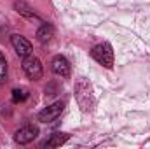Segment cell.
<instances>
[{
  "mask_svg": "<svg viewBox=\"0 0 150 149\" xmlns=\"http://www.w3.org/2000/svg\"><path fill=\"white\" fill-rule=\"evenodd\" d=\"M37 135H38L37 126H33V125H25V126H21V128L14 133V140H16L18 144H28V142H32L33 139H37Z\"/></svg>",
  "mask_w": 150,
  "mask_h": 149,
  "instance_id": "obj_5",
  "label": "cell"
},
{
  "mask_svg": "<svg viewBox=\"0 0 150 149\" xmlns=\"http://www.w3.org/2000/svg\"><path fill=\"white\" fill-rule=\"evenodd\" d=\"M91 56L103 67L107 69H112L113 65V51H112V46L108 42H103V44H98L91 49Z\"/></svg>",
  "mask_w": 150,
  "mask_h": 149,
  "instance_id": "obj_2",
  "label": "cell"
},
{
  "mask_svg": "<svg viewBox=\"0 0 150 149\" xmlns=\"http://www.w3.org/2000/svg\"><path fill=\"white\" fill-rule=\"evenodd\" d=\"M5 75H7V62H5L4 54L0 53V81H4Z\"/></svg>",
  "mask_w": 150,
  "mask_h": 149,
  "instance_id": "obj_12",
  "label": "cell"
},
{
  "mask_svg": "<svg viewBox=\"0 0 150 149\" xmlns=\"http://www.w3.org/2000/svg\"><path fill=\"white\" fill-rule=\"evenodd\" d=\"M28 97H30V93H28L26 88H16V90L12 91V100H14V102H25Z\"/></svg>",
  "mask_w": 150,
  "mask_h": 149,
  "instance_id": "obj_11",
  "label": "cell"
},
{
  "mask_svg": "<svg viewBox=\"0 0 150 149\" xmlns=\"http://www.w3.org/2000/svg\"><path fill=\"white\" fill-rule=\"evenodd\" d=\"M11 44H12L14 51H16L21 58H23V56L32 54V44H30L25 37H21V35L14 34V35H11Z\"/></svg>",
  "mask_w": 150,
  "mask_h": 149,
  "instance_id": "obj_7",
  "label": "cell"
},
{
  "mask_svg": "<svg viewBox=\"0 0 150 149\" xmlns=\"http://www.w3.org/2000/svg\"><path fill=\"white\" fill-rule=\"evenodd\" d=\"M23 70H25V74L28 75L30 79H33V81H37L42 77V63H40V60H38L37 56H33V54H28V56H23Z\"/></svg>",
  "mask_w": 150,
  "mask_h": 149,
  "instance_id": "obj_3",
  "label": "cell"
},
{
  "mask_svg": "<svg viewBox=\"0 0 150 149\" xmlns=\"http://www.w3.org/2000/svg\"><path fill=\"white\" fill-rule=\"evenodd\" d=\"M68 139H70V135H68V133H52V135L45 140V144H44V146H45V148H49V149H51V148H59V146H61V144H65Z\"/></svg>",
  "mask_w": 150,
  "mask_h": 149,
  "instance_id": "obj_9",
  "label": "cell"
},
{
  "mask_svg": "<svg viewBox=\"0 0 150 149\" xmlns=\"http://www.w3.org/2000/svg\"><path fill=\"white\" fill-rule=\"evenodd\" d=\"M54 37V28L51 27V25H42L40 28L37 30V40L40 42V44H47L51 39Z\"/></svg>",
  "mask_w": 150,
  "mask_h": 149,
  "instance_id": "obj_8",
  "label": "cell"
},
{
  "mask_svg": "<svg viewBox=\"0 0 150 149\" xmlns=\"http://www.w3.org/2000/svg\"><path fill=\"white\" fill-rule=\"evenodd\" d=\"M63 109H65V102H54L52 105H49V107H45L44 111L38 112V121H42V123H51V121H54V119L59 117V114L63 112Z\"/></svg>",
  "mask_w": 150,
  "mask_h": 149,
  "instance_id": "obj_4",
  "label": "cell"
},
{
  "mask_svg": "<svg viewBox=\"0 0 150 149\" xmlns=\"http://www.w3.org/2000/svg\"><path fill=\"white\" fill-rule=\"evenodd\" d=\"M75 98L79 102V105L82 107V111H91L94 105V98H93V91H91V84L86 79H80L75 84Z\"/></svg>",
  "mask_w": 150,
  "mask_h": 149,
  "instance_id": "obj_1",
  "label": "cell"
},
{
  "mask_svg": "<svg viewBox=\"0 0 150 149\" xmlns=\"http://www.w3.org/2000/svg\"><path fill=\"white\" fill-rule=\"evenodd\" d=\"M14 9H16L18 14H21V16H25V18H30V19L37 18V14L33 12V9H32L26 2H16V4H14Z\"/></svg>",
  "mask_w": 150,
  "mask_h": 149,
  "instance_id": "obj_10",
  "label": "cell"
},
{
  "mask_svg": "<svg viewBox=\"0 0 150 149\" xmlns=\"http://www.w3.org/2000/svg\"><path fill=\"white\" fill-rule=\"evenodd\" d=\"M51 69H52L54 74L59 75V77H70V72H72L68 60H67L65 56H61V54H58V56L52 58V62H51Z\"/></svg>",
  "mask_w": 150,
  "mask_h": 149,
  "instance_id": "obj_6",
  "label": "cell"
}]
</instances>
